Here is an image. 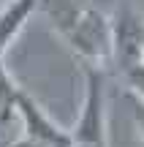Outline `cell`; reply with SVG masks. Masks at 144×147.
<instances>
[{"instance_id":"6da1fadb","label":"cell","mask_w":144,"mask_h":147,"mask_svg":"<svg viewBox=\"0 0 144 147\" xmlns=\"http://www.w3.org/2000/svg\"><path fill=\"white\" fill-rule=\"evenodd\" d=\"M74 147H109V98L103 68L84 65V101L71 128Z\"/></svg>"},{"instance_id":"7a4b0ae2","label":"cell","mask_w":144,"mask_h":147,"mask_svg":"<svg viewBox=\"0 0 144 147\" xmlns=\"http://www.w3.org/2000/svg\"><path fill=\"white\" fill-rule=\"evenodd\" d=\"M63 41L84 60V65L103 68L106 63H112V22L92 5L84 8V14L63 36Z\"/></svg>"},{"instance_id":"3957f363","label":"cell","mask_w":144,"mask_h":147,"mask_svg":"<svg viewBox=\"0 0 144 147\" xmlns=\"http://www.w3.org/2000/svg\"><path fill=\"white\" fill-rule=\"evenodd\" d=\"M14 115L19 117V123H22V136L25 139H30V142H35L41 147H74L71 131H65L60 123H54L52 117L46 115V109H44L33 95H27L25 90H22L19 98H16Z\"/></svg>"},{"instance_id":"277c9868","label":"cell","mask_w":144,"mask_h":147,"mask_svg":"<svg viewBox=\"0 0 144 147\" xmlns=\"http://www.w3.org/2000/svg\"><path fill=\"white\" fill-rule=\"evenodd\" d=\"M112 22V60L123 71L141 63V30L144 22L131 8H120Z\"/></svg>"},{"instance_id":"5b68a950","label":"cell","mask_w":144,"mask_h":147,"mask_svg":"<svg viewBox=\"0 0 144 147\" xmlns=\"http://www.w3.org/2000/svg\"><path fill=\"white\" fill-rule=\"evenodd\" d=\"M35 8L38 0H5L3 3V8H0V57L16 41V36L27 25V19L35 14Z\"/></svg>"},{"instance_id":"8992f818","label":"cell","mask_w":144,"mask_h":147,"mask_svg":"<svg viewBox=\"0 0 144 147\" xmlns=\"http://www.w3.org/2000/svg\"><path fill=\"white\" fill-rule=\"evenodd\" d=\"M38 8L49 16L52 27L60 33V38L79 22V16L84 14L87 3L84 0H38Z\"/></svg>"},{"instance_id":"52a82bcc","label":"cell","mask_w":144,"mask_h":147,"mask_svg":"<svg viewBox=\"0 0 144 147\" xmlns=\"http://www.w3.org/2000/svg\"><path fill=\"white\" fill-rule=\"evenodd\" d=\"M19 93H22V87L16 84V79L11 76V71L5 68L3 57H0V120H8L14 115Z\"/></svg>"},{"instance_id":"ba28073f","label":"cell","mask_w":144,"mask_h":147,"mask_svg":"<svg viewBox=\"0 0 144 147\" xmlns=\"http://www.w3.org/2000/svg\"><path fill=\"white\" fill-rule=\"evenodd\" d=\"M123 74H125V82H128V93L144 101V60L136 63V65H131V68L123 71Z\"/></svg>"},{"instance_id":"9c48e42d","label":"cell","mask_w":144,"mask_h":147,"mask_svg":"<svg viewBox=\"0 0 144 147\" xmlns=\"http://www.w3.org/2000/svg\"><path fill=\"white\" fill-rule=\"evenodd\" d=\"M125 98H128V115H131V123H133L136 134H139V139L144 142V101L136 98V95L125 93Z\"/></svg>"},{"instance_id":"30bf717a","label":"cell","mask_w":144,"mask_h":147,"mask_svg":"<svg viewBox=\"0 0 144 147\" xmlns=\"http://www.w3.org/2000/svg\"><path fill=\"white\" fill-rule=\"evenodd\" d=\"M109 147H144V142L139 139V134H136L133 123H131V131H125L117 142H114V139H109Z\"/></svg>"},{"instance_id":"8fae6325","label":"cell","mask_w":144,"mask_h":147,"mask_svg":"<svg viewBox=\"0 0 144 147\" xmlns=\"http://www.w3.org/2000/svg\"><path fill=\"white\" fill-rule=\"evenodd\" d=\"M11 147H41V144H35V142H30V139H25V136H22V139H16Z\"/></svg>"},{"instance_id":"7c38bea8","label":"cell","mask_w":144,"mask_h":147,"mask_svg":"<svg viewBox=\"0 0 144 147\" xmlns=\"http://www.w3.org/2000/svg\"><path fill=\"white\" fill-rule=\"evenodd\" d=\"M141 60H144V30H141Z\"/></svg>"}]
</instances>
